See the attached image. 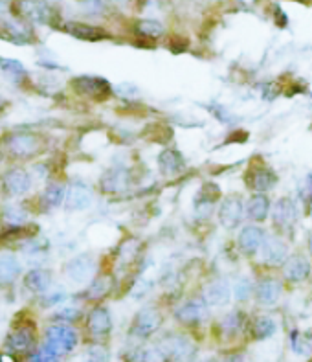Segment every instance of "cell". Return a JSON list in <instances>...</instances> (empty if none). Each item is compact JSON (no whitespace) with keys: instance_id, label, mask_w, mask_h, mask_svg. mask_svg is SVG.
<instances>
[{"instance_id":"obj_1","label":"cell","mask_w":312,"mask_h":362,"mask_svg":"<svg viewBox=\"0 0 312 362\" xmlns=\"http://www.w3.org/2000/svg\"><path fill=\"white\" fill-rule=\"evenodd\" d=\"M45 346H48L59 357L70 355L79 344V335L70 324H54L46 329Z\"/></svg>"},{"instance_id":"obj_2","label":"cell","mask_w":312,"mask_h":362,"mask_svg":"<svg viewBox=\"0 0 312 362\" xmlns=\"http://www.w3.org/2000/svg\"><path fill=\"white\" fill-rule=\"evenodd\" d=\"M36 349V329L31 324L15 327L6 338V352L11 355H28Z\"/></svg>"},{"instance_id":"obj_3","label":"cell","mask_w":312,"mask_h":362,"mask_svg":"<svg viewBox=\"0 0 312 362\" xmlns=\"http://www.w3.org/2000/svg\"><path fill=\"white\" fill-rule=\"evenodd\" d=\"M86 331L94 344L105 342L112 331V318L107 307H94L86 317Z\"/></svg>"},{"instance_id":"obj_4","label":"cell","mask_w":312,"mask_h":362,"mask_svg":"<svg viewBox=\"0 0 312 362\" xmlns=\"http://www.w3.org/2000/svg\"><path fill=\"white\" fill-rule=\"evenodd\" d=\"M40 149V138L33 133H13L8 136V151L15 158H31Z\"/></svg>"},{"instance_id":"obj_5","label":"cell","mask_w":312,"mask_h":362,"mask_svg":"<svg viewBox=\"0 0 312 362\" xmlns=\"http://www.w3.org/2000/svg\"><path fill=\"white\" fill-rule=\"evenodd\" d=\"M162 326V315L156 311L155 307H146L141 309L140 312L134 318L132 322L131 333L140 340H146V338L153 337Z\"/></svg>"},{"instance_id":"obj_6","label":"cell","mask_w":312,"mask_h":362,"mask_svg":"<svg viewBox=\"0 0 312 362\" xmlns=\"http://www.w3.org/2000/svg\"><path fill=\"white\" fill-rule=\"evenodd\" d=\"M244 216V204H242L239 195H228L222 199L221 208H219V219L221 225L228 230H235L242 221Z\"/></svg>"},{"instance_id":"obj_7","label":"cell","mask_w":312,"mask_h":362,"mask_svg":"<svg viewBox=\"0 0 312 362\" xmlns=\"http://www.w3.org/2000/svg\"><path fill=\"white\" fill-rule=\"evenodd\" d=\"M72 86L77 94L91 98V100H103L111 92V85L109 81L101 80L96 76H79L72 81Z\"/></svg>"},{"instance_id":"obj_8","label":"cell","mask_w":312,"mask_h":362,"mask_svg":"<svg viewBox=\"0 0 312 362\" xmlns=\"http://www.w3.org/2000/svg\"><path fill=\"white\" fill-rule=\"evenodd\" d=\"M162 352L166 353V357H173L180 362H189L195 355V346L192 340H187L186 337H169L166 338V342L162 344Z\"/></svg>"},{"instance_id":"obj_9","label":"cell","mask_w":312,"mask_h":362,"mask_svg":"<svg viewBox=\"0 0 312 362\" xmlns=\"http://www.w3.org/2000/svg\"><path fill=\"white\" fill-rule=\"evenodd\" d=\"M230 298H232V289L226 280H213L204 287V292H202V300L206 302V306L212 307L226 306Z\"/></svg>"},{"instance_id":"obj_10","label":"cell","mask_w":312,"mask_h":362,"mask_svg":"<svg viewBox=\"0 0 312 362\" xmlns=\"http://www.w3.org/2000/svg\"><path fill=\"white\" fill-rule=\"evenodd\" d=\"M263 262L268 265H281L288 259V247L287 243L281 241L279 237L270 236L265 239L261 247Z\"/></svg>"},{"instance_id":"obj_11","label":"cell","mask_w":312,"mask_h":362,"mask_svg":"<svg viewBox=\"0 0 312 362\" xmlns=\"http://www.w3.org/2000/svg\"><path fill=\"white\" fill-rule=\"evenodd\" d=\"M265 239H267V236H265V232L259 227H254V225L244 227L241 234H239V239H237L239 241V250L242 254H247V256H254L257 252H261Z\"/></svg>"},{"instance_id":"obj_12","label":"cell","mask_w":312,"mask_h":362,"mask_svg":"<svg viewBox=\"0 0 312 362\" xmlns=\"http://www.w3.org/2000/svg\"><path fill=\"white\" fill-rule=\"evenodd\" d=\"M297 221V210L292 199L283 197L274 206V225L281 230H290Z\"/></svg>"},{"instance_id":"obj_13","label":"cell","mask_w":312,"mask_h":362,"mask_svg":"<svg viewBox=\"0 0 312 362\" xmlns=\"http://www.w3.org/2000/svg\"><path fill=\"white\" fill-rule=\"evenodd\" d=\"M204 315H206V302L204 300H195V298H189L184 303H180L175 311L176 320L182 324H187V326L201 322Z\"/></svg>"},{"instance_id":"obj_14","label":"cell","mask_w":312,"mask_h":362,"mask_svg":"<svg viewBox=\"0 0 312 362\" xmlns=\"http://www.w3.org/2000/svg\"><path fill=\"white\" fill-rule=\"evenodd\" d=\"M311 274V262L305 256H292L283 263V276L288 282H303Z\"/></svg>"},{"instance_id":"obj_15","label":"cell","mask_w":312,"mask_h":362,"mask_svg":"<svg viewBox=\"0 0 312 362\" xmlns=\"http://www.w3.org/2000/svg\"><path fill=\"white\" fill-rule=\"evenodd\" d=\"M92 204V191L81 184V182H76L72 184L68 190H66V208L68 210H86V208Z\"/></svg>"},{"instance_id":"obj_16","label":"cell","mask_w":312,"mask_h":362,"mask_svg":"<svg viewBox=\"0 0 312 362\" xmlns=\"http://www.w3.org/2000/svg\"><path fill=\"white\" fill-rule=\"evenodd\" d=\"M2 184L11 195H22L31 188V176L24 169H11L4 175Z\"/></svg>"},{"instance_id":"obj_17","label":"cell","mask_w":312,"mask_h":362,"mask_svg":"<svg viewBox=\"0 0 312 362\" xmlns=\"http://www.w3.org/2000/svg\"><path fill=\"white\" fill-rule=\"evenodd\" d=\"M94 272V259L91 256H79L76 259H72L68 265H66V274L70 278L72 282L81 283L88 280Z\"/></svg>"},{"instance_id":"obj_18","label":"cell","mask_w":312,"mask_h":362,"mask_svg":"<svg viewBox=\"0 0 312 362\" xmlns=\"http://www.w3.org/2000/svg\"><path fill=\"white\" fill-rule=\"evenodd\" d=\"M279 296H281V283L277 282V280L267 278V280H261V282L257 283L256 298L261 306H274L279 300Z\"/></svg>"},{"instance_id":"obj_19","label":"cell","mask_w":312,"mask_h":362,"mask_svg":"<svg viewBox=\"0 0 312 362\" xmlns=\"http://www.w3.org/2000/svg\"><path fill=\"white\" fill-rule=\"evenodd\" d=\"M158 166H160V172L166 176L178 175V173L186 167V162L182 158V155L175 149H166L162 151L158 156Z\"/></svg>"},{"instance_id":"obj_20","label":"cell","mask_w":312,"mask_h":362,"mask_svg":"<svg viewBox=\"0 0 312 362\" xmlns=\"http://www.w3.org/2000/svg\"><path fill=\"white\" fill-rule=\"evenodd\" d=\"M276 182L277 179L276 175H274V172H270L267 166H257L250 172V181H248V184L256 191L263 193V191L272 190V188L276 186Z\"/></svg>"},{"instance_id":"obj_21","label":"cell","mask_w":312,"mask_h":362,"mask_svg":"<svg viewBox=\"0 0 312 362\" xmlns=\"http://www.w3.org/2000/svg\"><path fill=\"white\" fill-rule=\"evenodd\" d=\"M129 186V172L123 167H114L111 172H107L101 179V188L103 191H121Z\"/></svg>"},{"instance_id":"obj_22","label":"cell","mask_w":312,"mask_h":362,"mask_svg":"<svg viewBox=\"0 0 312 362\" xmlns=\"http://www.w3.org/2000/svg\"><path fill=\"white\" fill-rule=\"evenodd\" d=\"M52 283V274L48 271H45V269H36V271L28 272L24 276V285L28 291L36 292V294H39V292H45L48 287H50Z\"/></svg>"},{"instance_id":"obj_23","label":"cell","mask_w":312,"mask_h":362,"mask_svg":"<svg viewBox=\"0 0 312 362\" xmlns=\"http://www.w3.org/2000/svg\"><path fill=\"white\" fill-rule=\"evenodd\" d=\"M66 31L83 40H101L107 37V33L103 30H100L96 26L83 24V22H68L66 24Z\"/></svg>"},{"instance_id":"obj_24","label":"cell","mask_w":312,"mask_h":362,"mask_svg":"<svg viewBox=\"0 0 312 362\" xmlns=\"http://www.w3.org/2000/svg\"><path fill=\"white\" fill-rule=\"evenodd\" d=\"M250 331H252V335L257 340L270 338L274 333L277 331L276 320H274L272 317H268V315H259V317L254 318L252 324H250Z\"/></svg>"},{"instance_id":"obj_25","label":"cell","mask_w":312,"mask_h":362,"mask_svg":"<svg viewBox=\"0 0 312 362\" xmlns=\"http://www.w3.org/2000/svg\"><path fill=\"white\" fill-rule=\"evenodd\" d=\"M268 211H270V201H268V197L261 195V193L250 197V201H248V216H250L252 221H267Z\"/></svg>"},{"instance_id":"obj_26","label":"cell","mask_w":312,"mask_h":362,"mask_svg":"<svg viewBox=\"0 0 312 362\" xmlns=\"http://www.w3.org/2000/svg\"><path fill=\"white\" fill-rule=\"evenodd\" d=\"M20 274V263L10 254L0 256V283H13Z\"/></svg>"},{"instance_id":"obj_27","label":"cell","mask_w":312,"mask_h":362,"mask_svg":"<svg viewBox=\"0 0 312 362\" xmlns=\"http://www.w3.org/2000/svg\"><path fill=\"white\" fill-rule=\"evenodd\" d=\"M242 326H244L242 315L237 311L228 312L226 317L221 320V331L222 335H226V337H235V335H239Z\"/></svg>"},{"instance_id":"obj_28","label":"cell","mask_w":312,"mask_h":362,"mask_svg":"<svg viewBox=\"0 0 312 362\" xmlns=\"http://www.w3.org/2000/svg\"><path fill=\"white\" fill-rule=\"evenodd\" d=\"M166 359L160 347H140L131 355V362H166Z\"/></svg>"},{"instance_id":"obj_29","label":"cell","mask_w":312,"mask_h":362,"mask_svg":"<svg viewBox=\"0 0 312 362\" xmlns=\"http://www.w3.org/2000/svg\"><path fill=\"white\" fill-rule=\"evenodd\" d=\"M0 68L4 72V76L13 83H19L26 77V68L15 59H0Z\"/></svg>"},{"instance_id":"obj_30","label":"cell","mask_w":312,"mask_h":362,"mask_svg":"<svg viewBox=\"0 0 312 362\" xmlns=\"http://www.w3.org/2000/svg\"><path fill=\"white\" fill-rule=\"evenodd\" d=\"M111 287L112 282L109 276L96 278V280L91 283V287H88V294H86V296L91 298V300H100V298H103L105 294H109Z\"/></svg>"},{"instance_id":"obj_31","label":"cell","mask_w":312,"mask_h":362,"mask_svg":"<svg viewBox=\"0 0 312 362\" xmlns=\"http://www.w3.org/2000/svg\"><path fill=\"white\" fill-rule=\"evenodd\" d=\"M61 357L57 353H54L48 346H39L33 352L26 355V362H59Z\"/></svg>"},{"instance_id":"obj_32","label":"cell","mask_w":312,"mask_h":362,"mask_svg":"<svg viewBox=\"0 0 312 362\" xmlns=\"http://www.w3.org/2000/svg\"><path fill=\"white\" fill-rule=\"evenodd\" d=\"M65 197H66L65 188L61 186V184H52V186L46 188L45 195H42V201L46 202V206L56 208V206H59L61 202H63Z\"/></svg>"},{"instance_id":"obj_33","label":"cell","mask_w":312,"mask_h":362,"mask_svg":"<svg viewBox=\"0 0 312 362\" xmlns=\"http://www.w3.org/2000/svg\"><path fill=\"white\" fill-rule=\"evenodd\" d=\"M138 31H140L143 37H149V39H158V37L164 33V26L158 22V20H141L138 24Z\"/></svg>"},{"instance_id":"obj_34","label":"cell","mask_w":312,"mask_h":362,"mask_svg":"<svg viewBox=\"0 0 312 362\" xmlns=\"http://www.w3.org/2000/svg\"><path fill=\"white\" fill-rule=\"evenodd\" d=\"M6 219V223L8 225H11V227H17V225H22V223L26 221V213L22 211V208L19 206H6L4 208V216H2Z\"/></svg>"},{"instance_id":"obj_35","label":"cell","mask_w":312,"mask_h":362,"mask_svg":"<svg viewBox=\"0 0 312 362\" xmlns=\"http://www.w3.org/2000/svg\"><path fill=\"white\" fill-rule=\"evenodd\" d=\"M233 294H235L237 300H241V302H244V300L250 298V294H252V283L248 282V278H239V280H237L235 285H233Z\"/></svg>"},{"instance_id":"obj_36","label":"cell","mask_w":312,"mask_h":362,"mask_svg":"<svg viewBox=\"0 0 312 362\" xmlns=\"http://www.w3.org/2000/svg\"><path fill=\"white\" fill-rule=\"evenodd\" d=\"M79 317H81V311L77 309V307H63V309L56 315V320L59 324H72L76 322Z\"/></svg>"},{"instance_id":"obj_37","label":"cell","mask_w":312,"mask_h":362,"mask_svg":"<svg viewBox=\"0 0 312 362\" xmlns=\"http://www.w3.org/2000/svg\"><path fill=\"white\" fill-rule=\"evenodd\" d=\"M88 355H91V361L92 362H107L109 361V353H107V349L101 344H94V346L88 349Z\"/></svg>"},{"instance_id":"obj_38","label":"cell","mask_w":312,"mask_h":362,"mask_svg":"<svg viewBox=\"0 0 312 362\" xmlns=\"http://www.w3.org/2000/svg\"><path fill=\"white\" fill-rule=\"evenodd\" d=\"M85 8L88 13H98V11L103 10V4H101V0H86Z\"/></svg>"},{"instance_id":"obj_39","label":"cell","mask_w":312,"mask_h":362,"mask_svg":"<svg viewBox=\"0 0 312 362\" xmlns=\"http://www.w3.org/2000/svg\"><path fill=\"white\" fill-rule=\"evenodd\" d=\"M302 195L305 197V201H312V173L307 176V181H305V186L302 190Z\"/></svg>"},{"instance_id":"obj_40","label":"cell","mask_w":312,"mask_h":362,"mask_svg":"<svg viewBox=\"0 0 312 362\" xmlns=\"http://www.w3.org/2000/svg\"><path fill=\"white\" fill-rule=\"evenodd\" d=\"M4 109H6V100L4 98H0V112L4 111Z\"/></svg>"},{"instance_id":"obj_41","label":"cell","mask_w":312,"mask_h":362,"mask_svg":"<svg viewBox=\"0 0 312 362\" xmlns=\"http://www.w3.org/2000/svg\"><path fill=\"white\" fill-rule=\"evenodd\" d=\"M309 250H311V254H312V236L309 237Z\"/></svg>"},{"instance_id":"obj_42","label":"cell","mask_w":312,"mask_h":362,"mask_svg":"<svg viewBox=\"0 0 312 362\" xmlns=\"http://www.w3.org/2000/svg\"><path fill=\"white\" fill-rule=\"evenodd\" d=\"M114 2H118V4H125V2H129V0H114Z\"/></svg>"},{"instance_id":"obj_43","label":"cell","mask_w":312,"mask_h":362,"mask_svg":"<svg viewBox=\"0 0 312 362\" xmlns=\"http://www.w3.org/2000/svg\"><path fill=\"white\" fill-rule=\"evenodd\" d=\"M0 162H2V155H0Z\"/></svg>"},{"instance_id":"obj_44","label":"cell","mask_w":312,"mask_h":362,"mask_svg":"<svg viewBox=\"0 0 312 362\" xmlns=\"http://www.w3.org/2000/svg\"><path fill=\"white\" fill-rule=\"evenodd\" d=\"M85 362H92V361H91V359H88V361H85Z\"/></svg>"}]
</instances>
